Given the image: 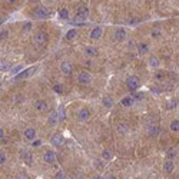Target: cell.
Returning a JSON list of instances; mask_svg holds the SVG:
<instances>
[{
  "label": "cell",
  "mask_w": 179,
  "mask_h": 179,
  "mask_svg": "<svg viewBox=\"0 0 179 179\" xmlns=\"http://www.w3.org/2000/svg\"><path fill=\"white\" fill-rule=\"evenodd\" d=\"M60 69H62V72H63L65 75H70L72 70H73V66H72V63H69V62H63V63L60 65Z\"/></svg>",
  "instance_id": "8fae6325"
},
{
  "label": "cell",
  "mask_w": 179,
  "mask_h": 179,
  "mask_svg": "<svg viewBox=\"0 0 179 179\" xmlns=\"http://www.w3.org/2000/svg\"><path fill=\"white\" fill-rule=\"evenodd\" d=\"M20 155H22L23 161L26 162V165H32L33 158H32V153H30V152H27V150H20Z\"/></svg>",
  "instance_id": "30bf717a"
},
{
  "label": "cell",
  "mask_w": 179,
  "mask_h": 179,
  "mask_svg": "<svg viewBox=\"0 0 179 179\" xmlns=\"http://www.w3.org/2000/svg\"><path fill=\"white\" fill-rule=\"evenodd\" d=\"M85 52H86V55H89V56H96V55H98V49L93 48V46H87V48L85 49Z\"/></svg>",
  "instance_id": "d6986e66"
},
{
  "label": "cell",
  "mask_w": 179,
  "mask_h": 179,
  "mask_svg": "<svg viewBox=\"0 0 179 179\" xmlns=\"http://www.w3.org/2000/svg\"><path fill=\"white\" fill-rule=\"evenodd\" d=\"M75 37H76V30H75V29H70L69 32L66 33V39H67V40H72V39H75Z\"/></svg>",
  "instance_id": "4316f807"
},
{
  "label": "cell",
  "mask_w": 179,
  "mask_h": 179,
  "mask_svg": "<svg viewBox=\"0 0 179 179\" xmlns=\"http://www.w3.org/2000/svg\"><path fill=\"white\" fill-rule=\"evenodd\" d=\"M57 120H59V116H57V112H52L49 115V125H56L57 123Z\"/></svg>",
  "instance_id": "e0dca14e"
},
{
  "label": "cell",
  "mask_w": 179,
  "mask_h": 179,
  "mask_svg": "<svg viewBox=\"0 0 179 179\" xmlns=\"http://www.w3.org/2000/svg\"><path fill=\"white\" fill-rule=\"evenodd\" d=\"M9 67H10L9 62H7V60H3V62H1V66H0V70H1V72H7Z\"/></svg>",
  "instance_id": "f546056e"
},
{
  "label": "cell",
  "mask_w": 179,
  "mask_h": 179,
  "mask_svg": "<svg viewBox=\"0 0 179 179\" xmlns=\"http://www.w3.org/2000/svg\"><path fill=\"white\" fill-rule=\"evenodd\" d=\"M33 16L36 19H49L50 17V12L46 9V7H37L33 13Z\"/></svg>",
  "instance_id": "3957f363"
},
{
  "label": "cell",
  "mask_w": 179,
  "mask_h": 179,
  "mask_svg": "<svg viewBox=\"0 0 179 179\" xmlns=\"http://www.w3.org/2000/svg\"><path fill=\"white\" fill-rule=\"evenodd\" d=\"M59 19H62V20H67V19H69V10H67V9H62V10H59Z\"/></svg>",
  "instance_id": "7402d4cb"
},
{
  "label": "cell",
  "mask_w": 179,
  "mask_h": 179,
  "mask_svg": "<svg viewBox=\"0 0 179 179\" xmlns=\"http://www.w3.org/2000/svg\"><path fill=\"white\" fill-rule=\"evenodd\" d=\"M75 179H85V176H82V173H76V175H75Z\"/></svg>",
  "instance_id": "681fc988"
},
{
  "label": "cell",
  "mask_w": 179,
  "mask_h": 179,
  "mask_svg": "<svg viewBox=\"0 0 179 179\" xmlns=\"http://www.w3.org/2000/svg\"><path fill=\"white\" fill-rule=\"evenodd\" d=\"M141 20L139 19H132V20H129V24H136V23H139Z\"/></svg>",
  "instance_id": "ee69618b"
},
{
  "label": "cell",
  "mask_w": 179,
  "mask_h": 179,
  "mask_svg": "<svg viewBox=\"0 0 179 179\" xmlns=\"http://www.w3.org/2000/svg\"><path fill=\"white\" fill-rule=\"evenodd\" d=\"M0 138H1V142H6V141H4V130L3 129L0 130Z\"/></svg>",
  "instance_id": "bcb514c9"
},
{
  "label": "cell",
  "mask_w": 179,
  "mask_h": 179,
  "mask_svg": "<svg viewBox=\"0 0 179 179\" xmlns=\"http://www.w3.org/2000/svg\"><path fill=\"white\" fill-rule=\"evenodd\" d=\"M17 179H29V178H27L26 173H19V175H17Z\"/></svg>",
  "instance_id": "7bdbcfd3"
},
{
  "label": "cell",
  "mask_w": 179,
  "mask_h": 179,
  "mask_svg": "<svg viewBox=\"0 0 179 179\" xmlns=\"http://www.w3.org/2000/svg\"><path fill=\"white\" fill-rule=\"evenodd\" d=\"M133 100H135V99L132 98V96L123 98L122 99V105H123V106H132V105H133Z\"/></svg>",
  "instance_id": "cb8c5ba5"
},
{
  "label": "cell",
  "mask_w": 179,
  "mask_h": 179,
  "mask_svg": "<svg viewBox=\"0 0 179 179\" xmlns=\"http://www.w3.org/2000/svg\"><path fill=\"white\" fill-rule=\"evenodd\" d=\"M156 133H158V128H156V126H152V128H150V130H149V135L155 136Z\"/></svg>",
  "instance_id": "ab89813d"
},
{
  "label": "cell",
  "mask_w": 179,
  "mask_h": 179,
  "mask_svg": "<svg viewBox=\"0 0 179 179\" xmlns=\"http://www.w3.org/2000/svg\"><path fill=\"white\" fill-rule=\"evenodd\" d=\"M50 143L53 145V146H62L63 143H65V138H63V135L62 133H55V135H52V138H50Z\"/></svg>",
  "instance_id": "7a4b0ae2"
},
{
  "label": "cell",
  "mask_w": 179,
  "mask_h": 179,
  "mask_svg": "<svg viewBox=\"0 0 179 179\" xmlns=\"http://www.w3.org/2000/svg\"><path fill=\"white\" fill-rule=\"evenodd\" d=\"M57 116H59V120H63L66 117V112H65V106H59V109H57Z\"/></svg>",
  "instance_id": "44dd1931"
},
{
  "label": "cell",
  "mask_w": 179,
  "mask_h": 179,
  "mask_svg": "<svg viewBox=\"0 0 179 179\" xmlns=\"http://www.w3.org/2000/svg\"><path fill=\"white\" fill-rule=\"evenodd\" d=\"M126 85H128V89H129V90L135 92V90L141 86V80H139L138 76H129V78L126 79Z\"/></svg>",
  "instance_id": "6da1fadb"
},
{
  "label": "cell",
  "mask_w": 179,
  "mask_h": 179,
  "mask_svg": "<svg viewBox=\"0 0 179 179\" xmlns=\"http://www.w3.org/2000/svg\"><path fill=\"white\" fill-rule=\"evenodd\" d=\"M90 117V112H89V109H86V108H82L78 112V119L83 122V120H87Z\"/></svg>",
  "instance_id": "9c48e42d"
},
{
  "label": "cell",
  "mask_w": 179,
  "mask_h": 179,
  "mask_svg": "<svg viewBox=\"0 0 179 179\" xmlns=\"http://www.w3.org/2000/svg\"><path fill=\"white\" fill-rule=\"evenodd\" d=\"M30 29H32V23H30V22L24 23V26H23V32H29Z\"/></svg>",
  "instance_id": "8d00e7d4"
},
{
  "label": "cell",
  "mask_w": 179,
  "mask_h": 179,
  "mask_svg": "<svg viewBox=\"0 0 179 179\" xmlns=\"http://www.w3.org/2000/svg\"><path fill=\"white\" fill-rule=\"evenodd\" d=\"M40 145H42V142H40V141H34V142H33V146H34V148L40 146Z\"/></svg>",
  "instance_id": "c3c4849f"
},
{
  "label": "cell",
  "mask_w": 179,
  "mask_h": 179,
  "mask_svg": "<svg viewBox=\"0 0 179 179\" xmlns=\"http://www.w3.org/2000/svg\"><path fill=\"white\" fill-rule=\"evenodd\" d=\"M34 136H36V130L33 129V128H27V129H24V138H26V139L32 141V139H34Z\"/></svg>",
  "instance_id": "9a60e30c"
},
{
  "label": "cell",
  "mask_w": 179,
  "mask_h": 179,
  "mask_svg": "<svg viewBox=\"0 0 179 179\" xmlns=\"http://www.w3.org/2000/svg\"><path fill=\"white\" fill-rule=\"evenodd\" d=\"M93 179H103V178H102V176H99V175H96V176H95Z\"/></svg>",
  "instance_id": "816d5d0a"
},
{
  "label": "cell",
  "mask_w": 179,
  "mask_h": 179,
  "mask_svg": "<svg viewBox=\"0 0 179 179\" xmlns=\"http://www.w3.org/2000/svg\"><path fill=\"white\" fill-rule=\"evenodd\" d=\"M4 162H6V153H4V152H1V153H0V163L3 165Z\"/></svg>",
  "instance_id": "b9f144b4"
},
{
  "label": "cell",
  "mask_w": 179,
  "mask_h": 179,
  "mask_svg": "<svg viewBox=\"0 0 179 179\" xmlns=\"http://www.w3.org/2000/svg\"><path fill=\"white\" fill-rule=\"evenodd\" d=\"M105 179H117V178H116L115 175H112V173H109V175H106V176H105Z\"/></svg>",
  "instance_id": "7dc6e473"
},
{
  "label": "cell",
  "mask_w": 179,
  "mask_h": 179,
  "mask_svg": "<svg viewBox=\"0 0 179 179\" xmlns=\"http://www.w3.org/2000/svg\"><path fill=\"white\" fill-rule=\"evenodd\" d=\"M93 165H95V168H98V169H102V168H103V165H102V161H99V159H96V161L93 162Z\"/></svg>",
  "instance_id": "f35d334b"
},
{
  "label": "cell",
  "mask_w": 179,
  "mask_h": 179,
  "mask_svg": "<svg viewBox=\"0 0 179 179\" xmlns=\"http://www.w3.org/2000/svg\"><path fill=\"white\" fill-rule=\"evenodd\" d=\"M156 78H158V79H162L163 75H162V73H156Z\"/></svg>",
  "instance_id": "f907efd6"
},
{
  "label": "cell",
  "mask_w": 179,
  "mask_h": 179,
  "mask_svg": "<svg viewBox=\"0 0 179 179\" xmlns=\"http://www.w3.org/2000/svg\"><path fill=\"white\" fill-rule=\"evenodd\" d=\"M85 23H86V17L79 16V15H76L72 20V24H75V26H80V24H85Z\"/></svg>",
  "instance_id": "7c38bea8"
},
{
  "label": "cell",
  "mask_w": 179,
  "mask_h": 179,
  "mask_svg": "<svg viewBox=\"0 0 179 179\" xmlns=\"http://www.w3.org/2000/svg\"><path fill=\"white\" fill-rule=\"evenodd\" d=\"M173 169H175V163H173V161H171V159L165 161V163H163V171H165V172H172Z\"/></svg>",
  "instance_id": "4fadbf2b"
},
{
  "label": "cell",
  "mask_w": 179,
  "mask_h": 179,
  "mask_svg": "<svg viewBox=\"0 0 179 179\" xmlns=\"http://www.w3.org/2000/svg\"><path fill=\"white\" fill-rule=\"evenodd\" d=\"M36 67H30V69H24L23 72H20L17 76H15V79L16 80H23V79H26V78H29L30 75H32V72L34 70Z\"/></svg>",
  "instance_id": "52a82bcc"
},
{
  "label": "cell",
  "mask_w": 179,
  "mask_h": 179,
  "mask_svg": "<svg viewBox=\"0 0 179 179\" xmlns=\"http://www.w3.org/2000/svg\"><path fill=\"white\" fill-rule=\"evenodd\" d=\"M159 34H161V30H159V29H153V30H152V37H158Z\"/></svg>",
  "instance_id": "60d3db41"
},
{
  "label": "cell",
  "mask_w": 179,
  "mask_h": 179,
  "mask_svg": "<svg viewBox=\"0 0 179 179\" xmlns=\"http://www.w3.org/2000/svg\"><path fill=\"white\" fill-rule=\"evenodd\" d=\"M43 161L46 163H53L56 161V153H55L53 150H50V149L45 150V152H43Z\"/></svg>",
  "instance_id": "5b68a950"
},
{
  "label": "cell",
  "mask_w": 179,
  "mask_h": 179,
  "mask_svg": "<svg viewBox=\"0 0 179 179\" xmlns=\"http://www.w3.org/2000/svg\"><path fill=\"white\" fill-rule=\"evenodd\" d=\"M46 40H48V37H46V34L42 32L36 33L34 36H33V43H34V46H42V45H45L46 43Z\"/></svg>",
  "instance_id": "277c9868"
},
{
  "label": "cell",
  "mask_w": 179,
  "mask_h": 179,
  "mask_svg": "<svg viewBox=\"0 0 179 179\" xmlns=\"http://www.w3.org/2000/svg\"><path fill=\"white\" fill-rule=\"evenodd\" d=\"M53 90H55L56 93H62V92H63V86L57 83V85H55V86H53Z\"/></svg>",
  "instance_id": "836d02e7"
},
{
  "label": "cell",
  "mask_w": 179,
  "mask_h": 179,
  "mask_svg": "<svg viewBox=\"0 0 179 179\" xmlns=\"http://www.w3.org/2000/svg\"><path fill=\"white\" fill-rule=\"evenodd\" d=\"M138 50H139V53H141V55H143V53H148V50H149V46H148L146 43H141V45H139V48H138Z\"/></svg>",
  "instance_id": "d4e9b609"
},
{
  "label": "cell",
  "mask_w": 179,
  "mask_h": 179,
  "mask_svg": "<svg viewBox=\"0 0 179 179\" xmlns=\"http://www.w3.org/2000/svg\"><path fill=\"white\" fill-rule=\"evenodd\" d=\"M103 105H105L106 108H112V106H113V100H112V98H105L103 99Z\"/></svg>",
  "instance_id": "f1b7e54d"
},
{
  "label": "cell",
  "mask_w": 179,
  "mask_h": 179,
  "mask_svg": "<svg viewBox=\"0 0 179 179\" xmlns=\"http://www.w3.org/2000/svg\"><path fill=\"white\" fill-rule=\"evenodd\" d=\"M102 158H103L105 161H109V159H112V152H110L109 149L103 150V153H102Z\"/></svg>",
  "instance_id": "484cf974"
},
{
  "label": "cell",
  "mask_w": 179,
  "mask_h": 179,
  "mask_svg": "<svg viewBox=\"0 0 179 179\" xmlns=\"http://www.w3.org/2000/svg\"><path fill=\"white\" fill-rule=\"evenodd\" d=\"M0 36H1V39H6V37H7V30H1Z\"/></svg>",
  "instance_id": "f6af8a7d"
},
{
  "label": "cell",
  "mask_w": 179,
  "mask_h": 179,
  "mask_svg": "<svg viewBox=\"0 0 179 179\" xmlns=\"http://www.w3.org/2000/svg\"><path fill=\"white\" fill-rule=\"evenodd\" d=\"M23 70H24V69H23V65H17V66H15V67L12 69V72H10V73H12L13 76H17V75H19L20 72H23Z\"/></svg>",
  "instance_id": "603a6c76"
},
{
  "label": "cell",
  "mask_w": 179,
  "mask_h": 179,
  "mask_svg": "<svg viewBox=\"0 0 179 179\" xmlns=\"http://www.w3.org/2000/svg\"><path fill=\"white\" fill-rule=\"evenodd\" d=\"M176 105H178V100H176V99H172V100H169V102H168V108H169V109L175 108Z\"/></svg>",
  "instance_id": "e575fe53"
},
{
  "label": "cell",
  "mask_w": 179,
  "mask_h": 179,
  "mask_svg": "<svg viewBox=\"0 0 179 179\" xmlns=\"http://www.w3.org/2000/svg\"><path fill=\"white\" fill-rule=\"evenodd\" d=\"M132 98L136 99V100H142V99H143V93H142V92H135V93L132 95Z\"/></svg>",
  "instance_id": "d6a6232c"
},
{
  "label": "cell",
  "mask_w": 179,
  "mask_h": 179,
  "mask_svg": "<svg viewBox=\"0 0 179 179\" xmlns=\"http://www.w3.org/2000/svg\"><path fill=\"white\" fill-rule=\"evenodd\" d=\"M169 129L172 130V132H178V130H179V120H178V119H175V120H172V122H171Z\"/></svg>",
  "instance_id": "ffe728a7"
},
{
  "label": "cell",
  "mask_w": 179,
  "mask_h": 179,
  "mask_svg": "<svg viewBox=\"0 0 179 179\" xmlns=\"http://www.w3.org/2000/svg\"><path fill=\"white\" fill-rule=\"evenodd\" d=\"M78 15H79V16L87 17V7H86V6H80V7H79V12H78Z\"/></svg>",
  "instance_id": "83f0119b"
},
{
  "label": "cell",
  "mask_w": 179,
  "mask_h": 179,
  "mask_svg": "<svg viewBox=\"0 0 179 179\" xmlns=\"http://www.w3.org/2000/svg\"><path fill=\"white\" fill-rule=\"evenodd\" d=\"M78 82L80 85H89L90 83V75L87 72H80L79 76H78Z\"/></svg>",
  "instance_id": "8992f818"
},
{
  "label": "cell",
  "mask_w": 179,
  "mask_h": 179,
  "mask_svg": "<svg viewBox=\"0 0 179 179\" xmlns=\"http://www.w3.org/2000/svg\"><path fill=\"white\" fill-rule=\"evenodd\" d=\"M34 108H36V110L43 112V110H46V109H48V103H46L45 100H37V102L34 103Z\"/></svg>",
  "instance_id": "5bb4252c"
},
{
  "label": "cell",
  "mask_w": 179,
  "mask_h": 179,
  "mask_svg": "<svg viewBox=\"0 0 179 179\" xmlns=\"http://www.w3.org/2000/svg\"><path fill=\"white\" fill-rule=\"evenodd\" d=\"M116 130L119 132V133H126L128 132V125L125 123V122H122V123H117V126H116Z\"/></svg>",
  "instance_id": "ac0fdd59"
},
{
  "label": "cell",
  "mask_w": 179,
  "mask_h": 179,
  "mask_svg": "<svg viewBox=\"0 0 179 179\" xmlns=\"http://www.w3.org/2000/svg\"><path fill=\"white\" fill-rule=\"evenodd\" d=\"M166 155H168V159H171V161H172V159L176 156V152H175V149H169Z\"/></svg>",
  "instance_id": "1f68e13d"
},
{
  "label": "cell",
  "mask_w": 179,
  "mask_h": 179,
  "mask_svg": "<svg viewBox=\"0 0 179 179\" xmlns=\"http://www.w3.org/2000/svg\"><path fill=\"white\" fill-rule=\"evenodd\" d=\"M100 36H102V27L96 26V27L90 32V39H93V40H95V39H99Z\"/></svg>",
  "instance_id": "2e32d148"
},
{
  "label": "cell",
  "mask_w": 179,
  "mask_h": 179,
  "mask_svg": "<svg viewBox=\"0 0 179 179\" xmlns=\"http://www.w3.org/2000/svg\"><path fill=\"white\" fill-rule=\"evenodd\" d=\"M150 92H152V93H155V95H159V93L162 92V89H159V87L153 86V87H150Z\"/></svg>",
  "instance_id": "74e56055"
},
{
  "label": "cell",
  "mask_w": 179,
  "mask_h": 179,
  "mask_svg": "<svg viewBox=\"0 0 179 179\" xmlns=\"http://www.w3.org/2000/svg\"><path fill=\"white\" fill-rule=\"evenodd\" d=\"M113 37H115V40H117V42L125 40V37H126V30H125V29H122V27L116 29V30H115Z\"/></svg>",
  "instance_id": "ba28073f"
},
{
  "label": "cell",
  "mask_w": 179,
  "mask_h": 179,
  "mask_svg": "<svg viewBox=\"0 0 179 179\" xmlns=\"http://www.w3.org/2000/svg\"><path fill=\"white\" fill-rule=\"evenodd\" d=\"M149 66H152V67H158V66H159V60H158L156 57H150V59H149Z\"/></svg>",
  "instance_id": "4dcf8cb0"
},
{
  "label": "cell",
  "mask_w": 179,
  "mask_h": 179,
  "mask_svg": "<svg viewBox=\"0 0 179 179\" xmlns=\"http://www.w3.org/2000/svg\"><path fill=\"white\" fill-rule=\"evenodd\" d=\"M55 178L56 179H66V175H65V172H62V171H59L56 175H55Z\"/></svg>",
  "instance_id": "d590c367"
}]
</instances>
